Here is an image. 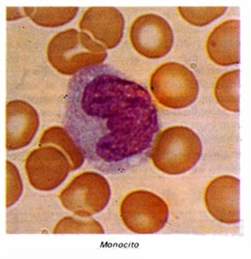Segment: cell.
<instances>
[{
    "label": "cell",
    "mask_w": 251,
    "mask_h": 259,
    "mask_svg": "<svg viewBox=\"0 0 251 259\" xmlns=\"http://www.w3.org/2000/svg\"><path fill=\"white\" fill-rule=\"evenodd\" d=\"M63 123L88 164L107 174L145 163L159 132L158 109L147 88L107 64L71 77Z\"/></svg>",
    "instance_id": "cell-1"
},
{
    "label": "cell",
    "mask_w": 251,
    "mask_h": 259,
    "mask_svg": "<svg viewBox=\"0 0 251 259\" xmlns=\"http://www.w3.org/2000/svg\"><path fill=\"white\" fill-rule=\"evenodd\" d=\"M25 16L30 18L35 24L47 28L63 26L71 22L76 16L79 8L77 7H50V8H23Z\"/></svg>",
    "instance_id": "cell-14"
},
{
    "label": "cell",
    "mask_w": 251,
    "mask_h": 259,
    "mask_svg": "<svg viewBox=\"0 0 251 259\" xmlns=\"http://www.w3.org/2000/svg\"><path fill=\"white\" fill-rule=\"evenodd\" d=\"M240 70H230L215 82L214 96L219 105L231 112H239Z\"/></svg>",
    "instance_id": "cell-15"
},
{
    "label": "cell",
    "mask_w": 251,
    "mask_h": 259,
    "mask_svg": "<svg viewBox=\"0 0 251 259\" xmlns=\"http://www.w3.org/2000/svg\"><path fill=\"white\" fill-rule=\"evenodd\" d=\"M149 87L158 104L172 109L189 107L196 101L199 90L196 76L177 62L158 66L150 76Z\"/></svg>",
    "instance_id": "cell-4"
},
{
    "label": "cell",
    "mask_w": 251,
    "mask_h": 259,
    "mask_svg": "<svg viewBox=\"0 0 251 259\" xmlns=\"http://www.w3.org/2000/svg\"><path fill=\"white\" fill-rule=\"evenodd\" d=\"M202 154L200 138L185 126H173L158 132L149 157L159 171L180 175L197 165Z\"/></svg>",
    "instance_id": "cell-2"
},
{
    "label": "cell",
    "mask_w": 251,
    "mask_h": 259,
    "mask_svg": "<svg viewBox=\"0 0 251 259\" xmlns=\"http://www.w3.org/2000/svg\"><path fill=\"white\" fill-rule=\"evenodd\" d=\"M240 181L231 175L213 179L204 192V203L207 212L224 224L240 222Z\"/></svg>",
    "instance_id": "cell-9"
},
{
    "label": "cell",
    "mask_w": 251,
    "mask_h": 259,
    "mask_svg": "<svg viewBox=\"0 0 251 259\" xmlns=\"http://www.w3.org/2000/svg\"><path fill=\"white\" fill-rule=\"evenodd\" d=\"M7 165V193L6 206L11 207L20 199L22 194V183L21 175L16 166L11 161L6 162Z\"/></svg>",
    "instance_id": "cell-18"
},
{
    "label": "cell",
    "mask_w": 251,
    "mask_h": 259,
    "mask_svg": "<svg viewBox=\"0 0 251 259\" xmlns=\"http://www.w3.org/2000/svg\"><path fill=\"white\" fill-rule=\"evenodd\" d=\"M39 146H54L65 154L71 163V171L82 167L86 157L80 147L69 134V132L60 126H52L45 130L39 140Z\"/></svg>",
    "instance_id": "cell-13"
},
{
    "label": "cell",
    "mask_w": 251,
    "mask_h": 259,
    "mask_svg": "<svg viewBox=\"0 0 251 259\" xmlns=\"http://www.w3.org/2000/svg\"><path fill=\"white\" fill-rule=\"evenodd\" d=\"M79 28L89 32L105 49H115L123 36L124 18L113 7H92L83 13Z\"/></svg>",
    "instance_id": "cell-11"
},
{
    "label": "cell",
    "mask_w": 251,
    "mask_h": 259,
    "mask_svg": "<svg viewBox=\"0 0 251 259\" xmlns=\"http://www.w3.org/2000/svg\"><path fill=\"white\" fill-rule=\"evenodd\" d=\"M210 60L219 66H232L240 62V22H222L210 33L206 43Z\"/></svg>",
    "instance_id": "cell-12"
},
{
    "label": "cell",
    "mask_w": 251,
    "mask_h": 259,
    "mask_svg": "<svg viewBox=\"0 0 251 259\" xmlns=\"http://www.w3.org/2000/svg\"><path fill=\"white\" fill-rule=\"evenodd\" d=\"M130 41L138 54L156 60L163 58L171 51L174 32L164 18L149 13L138 17L132 23Z\"/></svg>",
    "instance_id": "cell-8"
},
{
    "label": "cell",
    "mask_w": 251,
    "mask_h": 259,
    "mask_svg": "<svg viewBox=\"0 0 251 259\" xmlns=\"http://www.w3.org/2000/svg\"><path fill=\"white\" fill-rule=\"evenodd\" d=\"M120 217L124 226L137 234H153L168 222L169 207L158 194L137 190L126 194L120 205Z\"/></svg>",
    "instance_id": "cell-5"
},
{
    "label": "cell",
    "mask_w": 251,
    "mask_h": 259,
    "mask_svg": "<svg viewBox=\"0 0 251 259\" xmlns=\"http://www.w3.org/2000/svg\"><path fill=\"white\" fill-rule=\"evenodd\" d=\"M226 7H179L181 17L191 25L203 27L223 16Z\"/></svg>",
    "instance_id": "cell-16"
},
{
    "label": "cell",
    "mask_w": 251,
    "mask_h": 259,
    "mask_svg": "<svg viewBox=\"0 0 251 259\" xmlns=\"http://www.w3.org/2000/svg\"><path fill=\"white\" fill-rule=\"evenodd\" d=\"M39 128V116L31 104L11 100L6 105V149L16 151L31 144Z\"/></svg>",
    "instance_id": "cell-10"
},
{
    "label": "cell",
    "mask_w": 251,
    "mask_h": 259,
    "mask_svg": "<svg viewBox=\"0 0 251 259\" xmlns=\"http://www.w3.org/2000/svg\"><path fill=\"white\" fill-rule=\"evenodd\" d=\"M111 190L108 180L94 171L77 175L60 194V202L74 215L88 218L103 211L109 204Z\"/></svg>",
    "instance_id": "cell-6"
},
{
    "label": "cell",
    "mask_w": 251,
    "mask_h": 259,
    "mask_svg": "<svg viewBox=\"0 0 251 259\" xmlns=\"http://www.w3.org/2000/svg\"><path fill=\"white\" fill-rule=\"evenodd\" d=\"M24 168L30 184L43 192L57 189L71 171L69 158L54 146L33 149L25 159Z\"/></svg>",
    "instance_id": "cell-7"
},
{
    "label": "cell",
    "mask_w": 251,
    "mask_h": 259,
    "mask_svg": "<svg viewBox=\"0 0 251 259\" xmlns=\"http://www.w3.org/2000/svg\"><path fill=\"white\" fill-rule=\"evenodd\" d=\"M103 227L99 222L93 219L81 220L74 217H65L55 225L52 233H97L103 234Z\"/></svg>",
    "instance_id": "cell-17"
},
{
    "label": "cell",
    "mask_w": 251,
    "mask_h": 259,
    "mask_svg": "<svg viewBox=\"0 0 251 259\" xmlns=\"http://www.w3.org/2000/svg\"><path fill=\"white\" fill-rule=\"evenodd\" d=\"M47 56L51 67L58 72L73 76L86 68L102 64L108 52L88 33L68 29L50 40Z\"/></svg>",
    "instance_id": "cell-3"
}]
</instances>
